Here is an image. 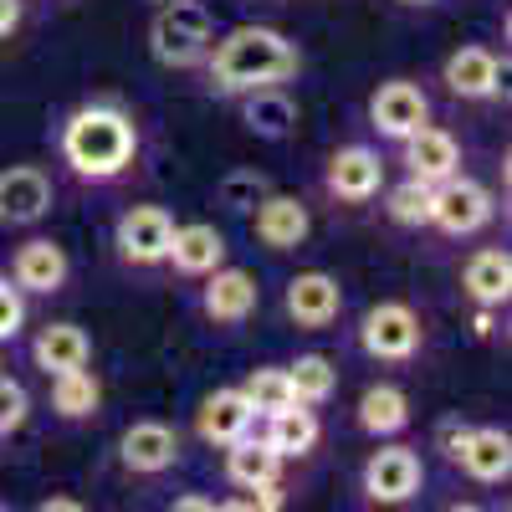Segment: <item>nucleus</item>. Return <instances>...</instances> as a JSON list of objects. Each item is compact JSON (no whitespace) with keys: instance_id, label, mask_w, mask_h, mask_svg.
I'll return each mask as SVG.
<instances>
[{"instance_id":"nucleus-9","label":"nucleus","mask_w":512,"mask_h":512,"mask_svg":"<svg viewBox=\"0 0 512 512\" xmlns=\"http://www.w3.org/2000/svg\"><path fill=\"white\" fill-rule=\"evenodd\" d=\"M323 185H328V195H338V200L364 205V200H374L379 185H384V159H379L369 144H344V149L328 159Z\"/></svg>"},{"instance_id":"nucleus-4","label":"nucleus","mask_w":512,"mask_h":512,"mask_svg":"<svg viewBox=\"0 0 512 512\" xmlns=\"http://www.w3.org/2000/svg\"><path fill=\"white\" fill-rule=\"evenodd\" d=\"M420 313L410 303H374L359 323V344L369 359H384V364H405L420 354Z\"/></svg>"},{"instance_id":"nucleus-6","label":"nucleus","mask_w":512,"mask_h":512,"mask_svg":"<svg viewBox=\"0 0 512 512\" xmlns=\"http://www.w3.org/2000/svg\"><path fill=\"white\" fill-rule=\"evenodd\" d=\"M169 236H175V221L164 205H134L118 216V256L134 267H159L169 256Z\"/></svg>"},{"instance_id":"nucleus-41","label":"nucleus","mask_w":512,"mask_h":512,"mask_svg":"<svg viewBox=\"0 0 512 512\" xmlns=\"http://www.w3.org/2000/svg\"><path fill=\"white\" fill-rule=\"evenodd\" d=\"M159 6H169V0H159Z\"/></svg>"},{"instance_id":"nucleus-22","label":"nucleus","mask_w":512,"mask_h":512,"mask_svg":"<svg viewBox=\"0 0 512 512\" xmlns=\"http://www.w3.org/2000/svg\"><path fill=\"white\" fill-rule=\"evenodd\" d=\"M461 287L472 292V303L477 308H502L507 297H512V262H507V251H477L472 262H466L461 272Z\"/></svg>"},{"instance_id":"nucleus-15","label":"nucleus","mask_w":512,"mask_h":512,"mask_svg":"<svg viewBox=\"0 0 512 512\" xmlns=\"http://www.w3.org/2000/svg\"><path fill=\"white\" fill-rule=\"evenodd\" d=\"M67 272H72L67 251H62L57 241H47V236L16 246V256H11V282H16L21 292H41V297L62 292V287H67Z\"/></svg>"},{"instance_id":"nucleus-13","label":"nucleus","mask_w":512,"mask_h":512,"mask_svg":"<svg viewBox=\"0 0 512 512\" xmlns=\"http://www.w3.org/2000/svg\"><path fill=\"white\" fill-rule=\"evenodd\" d=\"M405 169H410V180H420V185H441V180L461 175V144L446 134V128L425 123V128H415V134L405 139Z\"/></svg>"},{"instance_id":"nucleus-28","label":"nucleus","mask_w":512,"mask_h":512,"mask_svg":"<svg viewBox=\"0 0 512 512\" xmlns=\"http://www.w3.org/2000/svg\"><path fill=\"white\" fill-rule=\"evenodd\" d=\"M98 400H103V390H98V379H93L88 369L52 374V405H57V415L82 420V415H93V410H98Z\"/></svg>"},{"instance_id":"nucleus-20","label":"nucleus","mask_w":512,"mask_h":512,"mask_svg":"<svg viewBox=\"0 0 512 512\" xmlns=\"http://www.w3.org/2000/svg\"><path fill=\"white\" fill-rule=\"evenodd\" d=\"M441 77H446V88H451L456 98H472V103H482V98H492V93L502 88V67H497V57H492L487 47H461V52H451Z\"/></svg>"},{"instance_id":"nucleus-16","label":"nucleus","mask_w":512,"mask_h":512,"mask_svg":"<svg viewBox=\"0 0 512 512\" xmlns=\"http://www.w3.org/2000/svg\"><path fill=\"white\" fill-rule=\"evenodd\" d=\"M308 231H313V216L297 195H267L256 205V236H262V246L292 251V246L308 241Z\"/></svg>"},{"instance_id":"nucleus-2","label":"nucleus","mask_w":512,"mask_h":512,"mask_svg":"<svg viewBox=\"0 0 512 512\" xmlns=\"http://www.w3.org/2000/svg\"><path fill=\"white\" fill-rule=\"evenodd\" d=\"M134 154H139V128L118 108H103V103L77 108L62 128V159L82 180H113L134 164Z\"/></svg>"},{"instance_id":"nucleus-21","label":"nucleus","mask_w":512,"mask_h":512,"mask_svg":"<svg viewBox=\"0 0 512 512\" xmlns=\"http://www.w3.org/2000/svg\"><path fill=\"white\" fill-rule=\"evenodd\" d=\"M456 466L466 477H477V482H502L512 472V441H507V431H492V425L472 431V425H466V441L456 451Z\"/></svg>"},{"instance_id":"nucleus-3","label":"nucleus","mask_w":512,"mask_h":512,"mask_svg":"<svg viewBox=\"0 0 512 512\" xmlns=\"http://www.w3.org/2000/svg\"><path fill=\"white\" fill-rule=\"evenodd\" d=\"M149 52L164 67H195L210 57V16L195 0H169L149 26Z\"/></svg>"},{"instance_id":"nucleus-39","label":"nucleus","mask_w":512,"mask_h":512,"mask_svg":"<svg viewBox=\"0 0 512 512\" xmlns=\"http://www.w3.org/2000/svg\"><path fill=\"white\" fill-rule=\"evenodd\" d=\"M446 512H482V507H472V502H456V507H446Z\"/></svg>"},{"instance_id":"nucleus-18","label":"nucleus","mask_w":512,"mask_h":512,"mask_svg":"<svg viewBox=\"0 0 512 512\" xmlns=\"http://www.w3.org/2000/svg\"><path fill=\"white\" fill-rule=\"evenodd\" d=\"M31 359H36V369H47V374L88 369V359H93V338L82 333L77 323H47V328L31 338Z\"/></svg>"},{"instance_id":"nucleus-10","label":"nucleus","mask_w":512,"mask_h":512,"mask_svg":"<svg viewBox=\"0 0 512 512\" xmlns=\"http://www.w3.org/2000/svg\"><path fill=\"white\" fill-rule=\"evenodd\" d=\"M52 210V180L36 164L0 169V221L6 226H36Z\"/></svg>"},{"instance_id":"nucleus-23","label":"nucleus","mask_w":512,"mask_h":512,"mask_svg":"<svg viewBox=\"0 0 512 512\" xmlns=\"http://www.w3.org/2000/svg\"><path fill=\"white\" fill-rule=\"evenodd\" d=\"M241 118H246V128L256 139H287L297 128V103L282 88H256V93H246Z\"/></svg>"},{"instance_id":"nucleus-27","label":"nucleus","mask_w":512,"mask_h":512,"mask_svg":"<svg viewBox=\"0 0 512 512\" xmlns=\"http://www.w3.org/2000/svg\"><path fill=\"white\" fill-rule=\"evenodd\" d=\"M287 384H292V400L297 405H323L338 390V369L323 354H303V359L287 369Z\"/></svg>"},{"instance_id":"nucleus-36","label":"nucleus","mask_w":512,"mask_h":512,"mask_svg":"<svg viewBox=\"0 0 512 512\" xmlns=\"http://www.w3.org/2000/svg\"><path fill=\"white\" fill-rule=\"evenodd\" d=\"M169 512H216V502H205V497H180Z\"/></svg>"},{"instance_id":"nucleus-42","label":"nucleus","mask_w":512,"mask_h":512,"mask_svg":"<svg viewBox=\"0 0 512 512\" xmlns=\"http://www.w3.org/2000/svg\"><path fill=\"white\" fill-rule=\"evenodd\" d=\"M0 512H11V507H0Z\"/></svg>"},{"instance_id":"nucleus-1","label":"nucleus","mask_w":512,"mask_h":512,"mask_svg":"<svg viewBox=\"0 0 512 512\" xmlns=\"http://www.w3.org/2000/svg\"><path fill=\"white\" fill-rule=\"evenodd\" d=\"M297 72V47L272 26H236L210 41V82L221 93H256L277 88Z\"/></svg>"},{"instance_id":"nucleus-8","label":"nucleus","mask_w":512,"mask_h":512,"mask_svg":"<svg viewBox=\"0 0 512 512\" xmlns=\"http://www.w3.org/2000/svg\"><path fill=\"white\" fill-rule=\"evenodd\" d=\"M369 123L379 128L384 139H400L405 144L415 128L431 123V98H425L415 82L395 77V82H384V88L369 98Z\"/></svg>"},{"instance_id":"nucleus-25","label":"nucleus","mask_w":512,"mask_h":512,"mask_svg":"<svg viewBox=\"0 0 512 512\" xmlns=\"http://www.w3.org/2000/svg\"><path fill=\"white\" fill-rule=\"evenodd\" d=\"M359 425L369 436H400L410 425V400L405 390H395V384H369L364 400H359Z\"/></svg>"},{"instance_id":"nucleus-33","label":"nucleus","mask_w":512,"mask_h":512,"mask_svg":"<svg viewBox=\"0 0 512 512\" xmlns=\"http://www.w3.org/2000/svg\"><path fill=\"white\" fill-rule=\"evenodd\" d=\"M21 323H26V303H21V287L0 277V344H6V338H16V333H21Z\"/></svg>"},{"instance_id":"nucleus-34","label":"nucleus","mask_w":512,"mask_h":512,"mask_svg":"<svg viewBox=\"0 0 512 512\" xmlns=\"http://www.w3.org/2000/svg\"><path fill=\"white\" fill-rule=\"evenodd\" d=\"M246 492H251V507H256V512H277V507H282V487H277V482L246 487Z\"/></svg>"},{"instance_id":"nucleus-5","label":"nucleus","mask_w":512,"mask_h":512,"mask_svg":"<svg viewBox=\"0 0 512 512\" xmlns=\"http://www.w3.org/2000/svg\"><path fill=\"white\" fill-rule=\"evenodd\" d=\"M487 221H492V195L477 180L451 175V180L436 185V195H431V226H441L446 236H477Z\"/></svg>"},{"instance_id":"nucleus-37","label":"nucleus","mask_w":512,"mask_h":512,"mask_svg":"<svg viewBox=\"0 0 512 512\" xmlns=\"http://www.w3.org/2000/svg\"><path fill=\"white\" fill-rule=\"evenodd\" d=\"M36 512H88L82 502H72V497H52V502H41Z\"/></svg>"},{"instance_id":"nucleus-26","label":"nucleus","mask_w":512,"mask_h":512,"mask_svg":"<svg viewBox=\"0 0 512 512\" xmlns=\"http://www.w3.org/2000/svg\"><path fill=\"white\" fill-rule=\"evenodd\" d=\"M277 472H282V456H277L267 441H251V436L231 441V451H226V477H231L236 487L277 482Z\"/></svg>"},{"instance_id":"nucleus-31","label":"nucleus","mask_w":512,"mask_h":512,"mask_svg":"<svg viewBox=\"0 0 512 512\" xmlns=\"http://www.w3.org/2000/svg\"><path fill=\"white\" fill-rule=\"evenodd\" d=\"M216 195H221V205H231V210H256L272 190H267V175H256V169H231V175L216 185Z\"/></svg>"},{"instance_id":"nucleus-24","label":"nucleus","mask_w":512,"mask_h":512,"mask_svg":"<svg viewBox=\"0 0 512 512\" xmlns=\"http://www.w3.org/2000/svg\"><path fill=\"white\" fill-rule=\"evenodd\" d=\"M282 461L287 456H308L313 446H318V415L308 410V405H287V410H277V415H267V436H262Z\"/></svg>"},{"instance_id":"nucleus-40","label":"nucleus","mask_w":512,"mask_h":512,"mask_svg":"<svg viewBox=\"0 0 512 512\" xmlns=\"http://www.w3.org/2000/svg\"><path fill=\"white\" fill-rule=\"evenodd\" d=\"M400 6H436V0H400Z\"/></svg>"},{"instance_id":"nucleus-17","label":"nucleus","mask_w":512,"mask_h":512,"mask_svg":"<svg viewBox=\"0 0 512 512\" xmlns=\"http://www.w3.org/2000/svg\"><path fill=\"white\" fill-rule=\"evenodd\" d=\"M164 262H175V272H185V277H210V272L226 262V236H221L216 226H205V221L175 226Z\"/></svg>"},{"instance_id":"nucleus-19","label":"nucleus","mask_w":512,"mask_h":512,"mask_svg":"<svg viewBox=\"0 0 512 512\" xmlns=\"http://www.w3.org/2000/svg\"><path fill=\"white\" fill-rule=\"evenodd\" d=\"M251 420H256V410L246 405L241 390H216V395H205V405L195 415V431L210 446H231V441H241L251 431Z\"/></svg>"},{"instance_id":"nucleus-7","label":"nucleus","mask_w":512,"mask_h":512,"mask_svg":"<svg viewBox=\"0 0 512 512\" xmlns=\"http://www.w3.org/2000/svg\"><path fill=\"white\" fill-rule=\"evenodd\" d=\"M425 472H420V456L410 446H384L364 461V497L369 502H384V507H395V502H410L420 492Z\"/></svg>"},{"instance_id":"nucleus-38","label":"nucleus","mask_w":512,"mask_h":512,"mask_svg":"<svg viewBox=\"0 0 512 512\" xmlns=\"http://www.w3.org/2000/svg\"><path fill=\"white\" fill-rule=\"evenodd\" d=\"M216 512H256V507H251V502H241V497H236V502H221V507H216Z\"/></svg>"},{"instance_id":"nucleus-35","label":"nucleus","mask_w":512,"mask_h":512,"mask_svg":"<svg viewBox=\"0 0 512 512\" xmlns=\"http://www.w3.org/2000/svg\"><path fill=\"white\" fill-rule=\"evenodd\" d=\"M21 26V0H0V36H11Z\"/></svg>"},{"instance_id":"nucleus-29","label":"nucleus","mask_w":512,"mask_h":512,"mask_svg":"<svg viewBox=\"0 0 512 512\" xmlns=\"http://www.w3.org/2000/svg\"><path fill=\"white\" fill-rule=\"evenodd\" d=\"M241 395H246V405L256 415H277V410L297 405L292 400V384H287V369H251V379L241 384Z\"/></svg>"},{"instance_id":"nucleus-32","label":"nucleus","mask_w":512,"mask_h":512,"mask_svg":"<svg viewBox=\"0 0 512 512\" xmlns=\"http://www.w3.org/2000/svg\"><path fill=\"white\" fill-rule=\"evenodd\" d=\"M26 410H31L26 390H21V384H16L11 374H0V436L21 431V425H26Z\"/></svg>"},{"instance_id":"nucleus-14","label":"nucleus","mask_w":512,"mask_h":512,"mask_svg":"<svg viewBox=\"0 0 512 512\" xmlns=\"http://www.w3.org/2000/svg\"><path fill=\"white\" fill-rule=\"evenodd\" d=\"M256 303H262V287H256V277L241 272V267H216L205 292H200L205 318H216V323H246L256 313Z\"/></svg>"},{"instance_id":"nucleus-11","label":"nucleus","mask_w":512,"mask_h":512,"mask_svg":"<svg viewBox=\"0 0 512 512\" xmlns=\"http://www.w3.org/2000/svg\"><path fill=\"white\" fill-rule=\"evenodd\" d=\"M118 456H123L128 472L159 477V472H169V466L180 461V436L169 431L164 420H139V425H128V431H123Z\"/></svg>"},{"instance_id":"nucleus-12","label":"nucleus","mask_w":512,"mask_h":512,"mask_svg":"<svg viewBox=\"0 0 512 512\" xmlns=\"http://www.w3.org/2000/svg\"><path fill=\"white\" fill-rule=\"evenodd\" d=\"M338 313H344V287L328 272H297L287 282V318L297 328H328Z\"/></svg>"},{"instance_id":"nucleus-30","label":"nucleus","mask_w":512,"mask_h":512,"mask_svg":"<svg viewBox=\"0 0 512 512\" xmlns=\"http://www.w3.org/2000/svg\"><path fill=\"white\" fill-rule=\"evenodd\" d=\"M431 195H436V185L405 180V185L390 190L384 210H390V221H395V226H431Z\"/></svg>"}]
</instances>
